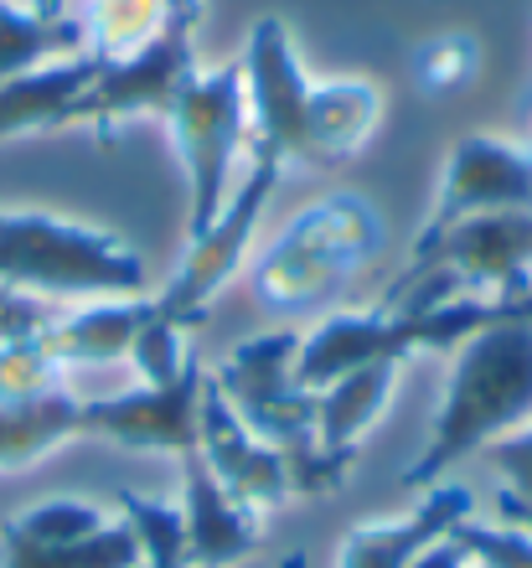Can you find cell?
<instances>
[{
  "label": "cell",
  "instance_id": "cell-35",
  "mask_svg": "<svg viewBox=\"0 0 532 568\" xmlns=\"http://www.w3.org/2000/svg\"><path fill=\"white\" fill-rule=\"evenodd\" d=\"M528 145H532V124H528Z\"/></svg>",
  "mask_w": 532,
  "mask_h": 568
},
{
  "label": "cell",
  "instance_id": "cell-20",
  "mask_svg": "<svg viewBox=\"0 0 532 568\" xmlns=\"http://www.w3.org/2000/svg\"><path fill=\"white\" fill-rule=\"evenodd\" d=\"M83 408H89V398H78L68 388H47L37 398L0 404V470H27L68 439H78Z\"/></svg>",
  "mask_w": 532,
  "mask_h": 568
},
{
  "label": "cell",
  "instance_id": "cell-30",
  "mask_svg": "<svg viewBox=\"0 0 532 568\" xmlns=\"http://www.w3.org/2000/svg\"><path fill=\"white\" fill-rule=\"evenodd\" d=\"M486 455H491V465L502 470L506 491L518 496V501H532V419L522 424L518 434L496 439V445H491Z\"/></svg>",
  "mask_w": 532,
  "mask_h": 568
},
{
  "label": "cell",
  "instance_id": "cell-26",
  "mask_svg": "<svg viewBox=\"0 0 532 568\" xmlns=\"http://www.w3.org/2000/svg\"><path fill=\"white\" fill-rule=\"evenodd\" d=\"M119 517L130 523L134 542H140V568H187V527H181V507L155 501L140 491H119Z\"/></svg>",
  "mask_w": 532,
  "mask_h": 568
},
{
  "label": "cell",
  "instance_id": "cell-34",
  "mask_svg": "<svg viewBox=\"0 0 532 568\" xmlns=\"http://www.w3.org/2000/svg\"><path fill=\"white\" fill-rule=\"evenodd\" d=\"M280 568H311V558H305V554H284Z\"/></svg>",
  "mask_w": 532,
  "mask_h": 568
},
{
  "label": "cell",
  "instance_id": "cell-13",
  "mask_svg": "<svg viewBox=\"0 0 532 568\" xmlns=\"http://www.w3.org/2000/svg\"><path fill=\"white\" fill-rule=\"evenodd\" d=\"M414 357V342H409V326L403 315L372 305V311H331L321 315L311 331H300V352H295V377L300 388L321 393L325 383L357 373V367H372V362H409Z\"/></svg>",
  "mask_w": 532,
  "mask_h": 568
},
{
  "label": "cell",
  "instance_id": "cell-2",
  "mask_svg": "<svg viewBox=\"0 0 532 568\" xmlns=\"http://www.w3.org/2000/svg\"><path fill=\"white\" fill-rule=\"evenodd\" d=\"M388 223L378 202L362 192L315 196L274 233L259 264H253V300L274 321L325 311L331 300L383 254Z\"/></svg>",
  "mask_w": 532,
  "mask_h": 568
},
{
  "label": "cell",
  "instance_id": "cell-25",
  "mask_svg": "<svg viewBox=\"0 0 532 568\" xmlns=\"http://www.w3.org/2000/svg\"><path fill=\"white\" fill-rule=\"evenodd\" d=\"M481 58L486 47L475 31H434L409 52V68H414V83L429 93V99H450V93L471 89L475 73H481Z\"/></svg>",
  "mask_w": 532,
  "mask_h": 568
},
{
  "label": "cell",
  "instance_id": "cell-9",
  "mask_svg": "<svg viewBox=\"0 0 532 568\" xmlns=\"http://www.w3.org/2000/svg\"><path fill=\"white\" fill-rule=\"evenodd\" d=\"M202 388H208V367L192 362L171 383H134L119 398H89L83 408V434L109 439L134 455H197V414H202Z\"/></svg>",
  "mask_w": 532,
  "mask_h": 568
},
{
  "label": "cell",
  "instance_id": "cell-5",
  "mask_svg": "<svg viewBox=\"0 0 532 568\" xmlns=\"http://www.w3.org/2000/svg\"><path fill=\"white\" fill-rule=\"evenodd\" d=\"M171 145H177L181 176H187V239L208 233L222 202L233 196L253 145V114H249V83H243V62H222L212 73L197 68L177 104L165 114Z\"/></svg>",
  "mask_w": 532,
  "mask_h": 568
},
{
  "label": "cell",
  "instance_id": "cell-15",
  "mask_svg": "<svg viewBox=\"0 0 532 568\" xmlns=\"http://www.w3.org/2000/svg\"><path fill=\"white\" fill-rule=\"evenodd\" d=\"M388 114V93L378 78H321L305 93V120H300V165L331 171L362 155L378 124Z\"/></svg>",
  "mask_w": 532,
  "mask_h": 568
},
{
  "label": "cell",
  "instance_id": "cell-14",
  "mask_svg": "<svg viewBox=\"0 0 532 568\" xmlns=\"http://www.w3.org/2000/svg\"><path fill=\"white\" fill-rule=\"evenodd\" d=\"M465 517H475V496L465 486L434 480V486H424L409 517L357 523L337 548V568H414V558L440 538H450Z\"/></svg>",
  "mask_w": 532,
  "mask_h": 568
},
{
  "label": "cell",
  "instance_id": "cell-33",
  "mask_svg": "<svg viewBox=\"0 0 532 568\" xmlns=\"http://www.w3.org/2000/svg\"><path fill=\"white\" fill-rule=\"evenodd\" d=\"M31 11H37V16H68V0H37Z\"/></svg>",
  "mask_w": 532,
  "mask_h": 568
},
{
  "label": "cell",
  "instance_id": "cell-7",
  "mask_svg": "<svg viewBox=\"0 0 532 568\" xmlns=\"http://www.w3.org/2000/svg\"><path fill=\"white\" fill-rule=\"evenodd\" d=\"M280 176H284V165H274L269 155H253L249 150V165H243L233 196H228L222 212L212 217V227L208 233H197V239H187V254H181L177 274L165 280L161 295H150L165 321L192 326L197 315L208 311L212 300L228 290V280H233V274L243 270V258H249L253 233H259V223H264L269 196H274Z\"/></svg>",
  "mask_w": 532,
  "mask_h": 568
},
{
  "label": "cell",
  "instance_id": "cell-19",
  "mask_svg": "<svg viewBox=\"0 0 532 568\" xmlns=\"http://www.w3.org/2000/svg\"><path fill=\"white\" fill-rule=\"evenodd\" d=\"M393 383H399V362H372V367H357L315 393V445L337 470L352 476L362 434L388 414Z\"/></svg>",
  "mask_w": 532,
  "mask_h": 568
},
{
  "label": "cell",
  "instance_id": "cell-21",
  "mask_svg": "<svg viewBox=\"0 0 532 568\" xmlns=\"http://www.w3.org/2000/svg\"><path fill=\"white\" fill-rule=\"evenodd\" d=\"M68 52H83V21L73 11L37 16L0 0V83H11L52 58H68Z\"/></svg>",
  "mask_w": 532,
  "mask_h": 568
},
{
  "label": "cell",
  "instance_id": "cell-8",
  "mask_svg": "<svg viewBox=\"0 0 532 568\" xmlns=\"http://www.w3.org/2000/svg\"><path fill=\"white\" fill-rule=\"evenodd\" d=\"M243 83H249L253 114V155H269L274 165H300V120H305V93L315 78L295 52V37L280 16H259L243 42Z\"/></svg>",
  "mask_w": 532,
  "mask_h": 568
},
{
  "label": "cell",
  "instance_id": "cell-27",
  "mask_svg": "<svg viewBox=\"0 0 532 568\" xmlns=\"http://www.w3.org/2000/svg\"><path fill=\"white\" fill-rule=\"evenodd\" d=\"M187 331L181 321H165L161 311H150L145 331H140V342H134L130 362H134V377L140 383H171L192 367V352H187Z\"/></svg>",
  "mask_w": 532,
  "mask_h": 568
},
{
  "label": "cell",
  "instance_id": "cell-24",
  "mask_svg": "<svg viewBox=\"0 0 532 568\" xmlns=\"http://www.w3.org/2000/svg\"><path fill=\"white\" fill-rule=\"evenodd\" d=\"M0 554H6L0 568H140L145 564L124 517H114L93 538L68 542V548H21V542H6Z\"/></svg>",
  "mask_w": 532,
  "mask_h": 568
},
{
  "label": "cell",
  "instance_id": "cell-32",
  "mask_svg": "<svg viewBox=\"0 0 532 568\" xmlns=\"http://www.w3.org/2000/svg\"><path fill=\"white\" fill-rule=\"evenodd\" d=\"M496 517H502V523H512V527H522V532H532V501H518L512 491L496 496Z\"/></svg>",
  "mask_w": 532,
  "mask_h": 568
},
{
  "label": "cell",
  "instance_id": "cell-18",
  "mask_svg": "<svg viewBox=\"0 0 532 568\" xmlns=\"http://www.w3.org/2000/svg\"><path fill=\"white\" fill-rule=\"evenodd\" d=\"M155 300L150 295H124V300H83L73 311H62L52 326L42 331L47 352L62 367H104V362H130L140 331H145Z\"/></svg>",
  "mask_w": 532,
  "mask_h": 568
},
{
  "label": "cell",
  "instance_id": "cell-29",
  "mask_svg": "<svg viewBox=\"0 0 532 568\" xmlns=\"http://www.w3.org/2000/svg\"><path fill=\"white\" fill-rule=\"evenodd\" d=\"M58 300H42V295H27L16 284H0V346L11 342H31L42 336L52 321H58Z\"/></svg>",
  "mask_w": 532,
  "mask_h": 568
},
{
  "label": "cell",
  "instance_id": "cell-10",
  "mask_svg": "<svg viewBox=\"0 0 532 568\" xmlns=\"http://www.w3.org/2000/svg\"><path fill=\"white\" fill-rule=\"evenodd\" d=\"M409 270H444L465 295H512L532 280V212H486L414 239Z\"/></svg>",
  "mask_w": 532,
  "mask_h": 568
},
{
  "label": "cell",
  "instance_id": "cell-1",
  "mask_svg": "<svg viewBox=\"0 0 532 568\" xmlns=\"http://www.w3.org/2000/svg\"><path fill=\"white\" fill-rule=\"evenodd\" d=\"M532 419V321H496L455 346L440 414L403 486H434Z\"/></svg>",
  "mask_w": 532,
  "mask_h": 568
},
{
  "label": "cell",
  "instance_id": "cell-16",
  "mask_svg": "<svg viewBox=\"0 0 532 568\" xmlns=\"http://www.w3.org/2000/svg\"><path fill=\"white\" fill-rule=\"evenodd\" d=\"M181 527H187V568H228L259 554L264 517L222 491L197 455L181 460Z\"/></svg>",
  "mask_w": 532,
  "mask_h": 568
},
{
  "label": "cell",
  "instance_id": "cell-12",
  "mask_svg": "<svg viewBox=\"0 0 532 568\" xmlns=\"http://www.w3.org/2000/svg\"><path fill=\"white\" fill-rule=\"evenodd\" d=\"M197 460L212 470L222 491L253 507L259 517L280 511L290 496H295V476H290V460H284L274 445H264L249 424L238 419L228 398L218 388H202V414H197Z\"/></svg>",
  "mask_w": 532,
  "mask_h": 568
},
{
  "label": "cell",
  "instance_id": "cell-3",
  "mask_svg": "<svg viewBox=\"0 0 532 568\" xmlns=\"http://www.w3.org/2000/svg\"><path fill=\"white\" fill-rule=\"evenodd\" d=\"M295 352H300L295 326L259 331L249 342L228 346L208 377H212V388L228 398V408H233L238 419L290 460L295 491L331 496L347 486V470H337L321 455V445H315V393L300 388Z\"/></svg>",
  "mask_w": 532,
  "mask_h": 568
},
{
  "label": "cell",
  "instance_id": "cell-28",
  "mask_svg": "<svg viewBox=\"0 0 532 568\" xmlns=\"http://www.w3.org/2000/svg\"><path fill=\"white\" fill-rule=\"evenodd\" d=\"M450 538L481 568H532V532H522V527H512V523L486 527V523H475V517H465Z\"/></svg>",
  "mask_w": 532,
  "mask_h": 568
},
{
  "label": "cell",
  "instance_id": "cell-6",
  "mask_svg": "<svg viewBox=\"0 0 532 568\" xmlns=\"http://www.w3.org/2000/svg\"><path fill=\"white\" fill-rule=\"evenodd\" d=\"M197 16H202V0L177 6L171 21L140 52L99 62V78L89 83L83 104H78V124H93L99 140H114L124 124L165 120L177 93L187 89V78L197 73V42H192Z\"/></svg>",
  "mask_w": 532,
  "mask_h": 568
},
{
  "label": "cell",
  "instance_id": "cell-36",
  "mask_svg": "<svg viewBox=\"0 0 532 568\" xmlns=\"http://www.w3.org/2000/svg\"><path fill=\"white\" fill-rule=\"evenodd\" d=\"M471 568H481V564H471Z\"/></svg>",
  "mask_w": 532,
  "mask_h": 568
},
{
  "label": "cell",
  "instance_id": "cell-31",
  "mask_svg": "<svg viewBox=\"0 0 532 568\" xmlns=\"http://www.w3.org/2000/svg\"><path fill=\"white\" fill-rule=\"evenodd\" d=\"M414 568H471V554H465L455 538H440L434 548H424V554L414 558Z\"/></svg>",
  "mask_w": 532,
  "mask_h": 568
},
{
  "label": "cell",
  "instance_id": "cell-23",
  "mask_svg": "<svg viewBox=\"0 0 532 568\" xmlns=\"http://www.w3.org/2000/svg\"><path fill=\"white\" fill-rule=\"evenodd\" d=\"M114 523L104 507H93L83 496H52V501H37V507H21L16 517L0 523V548L6 542H21V548H68V542H83L93 532H104Z\"/></svg>",
  "mask_w": 532,
  "mask_h": 568
},
{
  "label": "cell",
  "instance_id": "cell-17",
  "mask_svg": "<svg viewBox=\"0 0 532 568\" xmlns=\"http://www.w3.org/2000/svg\"><path fill=\"white\" fill-rule=\"evenodd\" d=\"M93 78H99V58L83 47V52L52 58L11 83H0V145L78 124V104Z\"/></svg>",
  "mask_w": 532,
  "mask_h": 568
},
{
  "label": "cell",
  "instance_id": "cell-4",
  "mask_svg": "<svg viewBox=\"0 0 532 568\" xmlns=\"http://www.w3.org/2000/svg\"><path fill=\"white\" fill-rule=\"evenodd\" d=\"M0 284L42 300L145 295V258L109 227L62 212L0 207Z\"/></svg>",
  "mask_w": 532,
  "mask_h": 568
},
{
  "label": "cell",
  "instance_id": "cell-11",
  "mask_svg": "<svg viewBox=\"0 0 532 568\" xmlns=\"http://www.w3.org/2000/svg\"><path fill=\"white\" fill-rule=\"evenodd\" d=\"M486 212H532V145L502 135L455 140L419 239H434L444 227L486 217Z\"/></svg>",
  "mask_w": 532,
  "mask_h": 568
},
{
  "label": "cell",
  "instance_id": "cell-22",
  "mask_svg": "<svg viewBox=\"0 0 532 568\" xmlns=\"http://www.w3.org/2000/svg\"><path fill=\"white\" fill-rule=\"evenodd\" d=\"M177 6H197V0H89V11H83V47L99 62L130 58L171 21Z\"/></svg>",
  "mask_w": 532,
  "mask_h": 568
}]
</instances>
